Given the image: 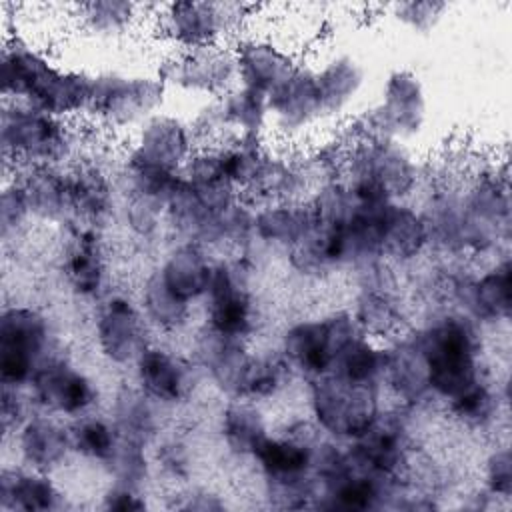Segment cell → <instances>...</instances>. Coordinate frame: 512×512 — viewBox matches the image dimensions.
<instances>
[{"instance_id": "f6af8a7d", "label": "cell", "mask_w": 512, "mask_h": 512, "mask_svg": "<svg viewBox=\"0 0 512 512\" xmlns=\"http://www.w3.org/2000/svg\"><path fill=\"white\" fill-rule=\"evenodd\" d=\"M450 12L448 2H436V0H410V2H396L388 6L390 18L404 30L416 36L432 34L440 22Z\"/></svg>"}, {"instance_id": "bcb514c9", "label": "cell", "mask_w": 512, "mask_h": 512, "mask_svg": "<svg viewBox=\"0 0 512 512\" xmlns=\"http://www.w3.org/2000/svg\"><path fill=\"white\" fill-rule=\"evenodd\" d=\"M32 220L18 176H6L0 192V236L4 242L16 240Z\"/></svg>"}, {"instance_id": "d6a6232c", "label": "cell", "mask_w": 512, "mask_h": 512, "mask_svg": "<svg viewBox=\"0 0 512 512\" xmlns=\"http://www.w3.org/2000/svg\"><path fill=\"white\" fill-rule=\"evenodd\" d=\"M74 200V228L100 224L114 212L116 180L96 162H78L68 168Z\"/></svg>"}, {"instance_id": "f546056e", "label": "cell", "mask_w": 512, "mask_h": 512, "mask_svg": "<svg viewBox=\"0 0 512 512\" xmlns=\"http://www.w3.org/2000/svg\"><path fill=\"white\" fill-rule=\"evenodd\" d=\"M18 176L32 220L46 224H74V200L68 168H24Z\"/></svg>"}, {"instance_id": "ba28073f", "label": "cell", "mask_w": 512, "mask_h": 512, "mask_svg": "<svg viewBox=\"0 0 512 512\" xmlns=\"http://www.w3.org/2000/svg\"><path fill=\"white\" fill-rule=\"evenodd\" d=\"M168 88L158 72H94L88 118L110 132L132 134L150 116L164 110Z\"/></svg>"}, {"instance_id": "d6986e66", "label": "cell", "mask_w": 512, "mask_h": 512, "mask_svg": "<svg viewBox=\"0 0 512 512\" xmlns=\"http://www.w3.org/2000/svg\"><path fill=\"white\" fill-rule=\"evenodd\" d=\"M266 98L270 132L284 142H296L326 122L312 64L300 62Z\"/></svg>"}, {"instance_id": "603a6c76", "label": "cell", "mask_w": 512, "mask_h": 512, "mask_svg": "<svg viewBox=\"0 0 512 512\" xmlns=\"http://www.w3.org/2000/svg\"><path fill=\"white\" fill-rule=\"evenodd\" d=\"M324 118L328 122L348 118L364 94L368 70L350 50H332L312 64Z\"/></svg>"}, {"instance_id": "d4e9b609", "label": "cell", "mask_w": 512, "mask_h": 512, "mask_svg": "<svg viewBox=\"0 0 512 512\" xmlns=\"http://www.w3.org/2000/svg\"><path fill=\"white\" fill-rule=\"evenodd\" d=\"M66 288L82 300H100L108 294L110 262L100 228L76 226L62 258Z\"/></svg>"}, {"instance_id": "8992f818", "label": "cell", "mask_w": 512, "mask_h": 512, "mask_svg": "<svg viewBox=\"0 0 512 512\" xmlns=\"http://www.w3.org/2000/svg\"><path fill=\"white\" fill-rule=\"evenodd\" d=\"M306 384L310 422L326 438L350 442L384 412L380 382H356L328 372Z\"/></svg>"}, {"instance_id": "cb8c5ba5", "label": "cell", "mask_w": 512, "mask_h": 512, "mask_svg": "<svg viewBox=\"0 0 512 512\" xmlns=\"http://www.w3.org/2000/svg\"><path fill=\"white\" fill-rule=\"evenodd\" d=\"M22 466L54 474L74 454L70 424L64 418L36 410L12 434Z\"/></svg>"}, {"instance_id": "30bf717a", "label": "cell", "mask_w": 512, "mask_h": 512, "mask_svg": "<svg viewBox=\"0 0 512 512\" xmlns=\"http://www.w3.org/2000/svg\"><path fill=\"white\" fill-rule=\"evenodd\" d=\"M50 318L28 304H8L0 312V384L28 388L36 370L52 356Z\"/></svg>"}, {"instance_id": "4dcf8cb0", "label": "cell", "mask_w": 512, "mask_h": 512, "mask_svg": "<svg viewBox=\"0 0 512 512\" xmlns=\"http://www.w3.org/2000/svg\"><path fill=\"white\" fill-rule=\"evenodd\" d=\"M214 262L216 260L210 258L206 246L196 242H178L166 252L156 272L174 296L194 306L204 300L208 292Z\"/></svg>"}, {"instance_id": "4316f807", "label": "cell", "mask_w": 512, "mask_h": 512, "mask_svg": "<svg viewBox=\"0 0 512 512\" xmlns=\"http://www.w3.org/2000/svg\"><path fill=\"white\" fill-rule=\"evenodd\" d=\"M382 388L408 410L432 398L426 364L412 332H400L398 336L386 340Z\"/></svg>"}, {"instance_id": "7dc6e473", "label": "cell", "mask_w": 512, "mask_h": 512, "mask_svg": "<svg viewBox=\"0 0 512 512\" xmlns=\"http://www.w3.org/2000/svg\"><path fill=\"white\" fill-rule=\"evenodd\" d=\"M152 464L172 480H186L192 472L190 444L182 436H166L156 442Z\"/></svg>"}, {"instance_id": "5b68a950", "label": "cell", "mask_w": 512, "mask_h": 512, "mask_svg": "<svg viewBox=\"0 0 512 512\" xmlns=\"http://www.w3.org/2000/svg\"><path fill=\"white\" fill-rule=\"evenodd\" d=\"M322 434L310 422L288 426L258 446L250 458L264 486V496L274 508H312L316 496L314 452Z\"/></svg>"}, {"instance_id": "836d02e7", "label": "cell", "mask_w": 512, "mask_h": 512, "mask_svg": "<svg viewBox=\"0 0 512 512\" xmlns=\"http://www.w3.org/2000/svg\"><path fill=\"white\" fill-rule=\"evenodd\" d=\"M314 222L308 200H266L252 212V238L268 248L288 250Z\"/></svg>"}, {"instance_id": "d590c367", "label": "cell", "mask_w": 512, "mask_h": 512, "mask_svg": "<svg viewBox=\"0 0 512 512\" xmlns=\"http://www.w3.org/2000/svg\"><path fill=\"white\" fill-rule=\"evenodd\" d=\"M80 32L96 44L126 40L142 20V6L122 0H96L74 6Z\"/></svg>"}, {"instance_id": "3957f363", "label": "cell", "mask_w": 512, "mask_h": 512, "mask_svg": "<svg viewBox=\"0 0 512 512\" xmlns=\"http://www.w3.org/2000/svg\"><path fill=\"white\" fill-rule=\"evenodd\" d=\"M340 156V178L362 200L412 202L424 182V168L410 144L354 136Z\"/></svg>"}, {"instance_id": "484cf974", "label": "cell", "mask_w": 512, "mask_h": 512, "mask_svg": "<svg viewBox=\"0 0 512 512\" xmlns=\"http://www.w3.org/2000/svg\"><path fill=\"white\" fill-rule=\"evenodd\" d=\"M388 264H378L362 274V286L352 304V316L360 330L374 340H390L404 328V306L386 280Z\"/></svg>"}, {"instance_id": "9c48e42d", "label": "cell", "mask_w": 512, "mask_h": 512, "mask_svg": "<svg viewBox=\"0 0 512 512\" xmlns=\"http://www.w3.org/2000/svg\"><path fill=\"white\" fill-rule=\"evenodd\" d=\"M428 122V92L412 68H394L386 74L378 102L356 118L354 136H376L410 144Z\"/></svg>"}, {"instance_id": "7bdbcfd3", "label": "cell", "mask_w": 512, "mask_h": 512, "mask_svg": "<svg viewBox=\"0 0 512 512\" xmlns=\"http://www.w3.org/2000/svg\"><path fill=\"white\" fill-rule=\"evenodd\" d=\"M382 368H384V344L360 332L340 350L330 372L356 382L382 384Z\"/></svg>"}, {"instance_id": "8d00e7d4", "label": "cell", "mask_w": 512, "mask_h": 512, "mask_svg": "<svg viewBox=\"0 0 512 512\" xmlns=\"http://www.w3.org/2000/svg\"><path fill=\"white\" fill-rule=\"evenodd\" d=\"M160 410L138 386H124L114 394L110 418L122 438L150 446L160 436Z\"/></svg>"}, {"instance_id": "e0dca14e", "label": "cell", "mask_w": 512, "mask_h": 512, "mask_svg": "<svg viewBox=\"0 0 512 512\" xmlns=\"http://www.w3.org/2000/svg\"><path fill=\"white\" fill-rule=\"evenodd\" d=\"M198 146L196 132L188 120L160 110L130 134L124 160L180 176Z\"/></svg>"}, {"instance_id": "7c38bea8", "label": "cell", "mask_w": 512, "mask_h": 512, "mask_svg": "<svg viewBox=\"0 0 512 512\" xmlns=\"http://www.w3.org/2000/svg\"><path fill=\"white\" fill-rule=\"evenodd\" d=\"M204 328L238 340H250L258 328V306L246 260H216L204 296Z\"/></svg>"}, {"instance_id": "5bb4252c", "label": "cell", "mask_w": 512, "mask_h": 512, "mask_svg": "<svg viewBox=\"0 0 512 512\" xmlns=\"http://www.w3.org/2000/svg\"><path fill=\"white\" fill-rule=\"evenodd\" d=\"M462 254H492L510 238V198L506 184L488 172L460 192Z\"/></svg>"}, {"instance_id": "83f0119b", "label": "cell", "mask_w": 512, "mask_h": 512, "mask_svg": "<svg viewBox=\"0 0 512 512\" xmlns=\"http://www.w3.org/2000/svg\"><path fill=\"white\" fill-rule=\"evenodd\" d=\"M382 262L404 266L416 262L430 248V236L422 212L412 202H386L378 222Z\"/></svg>"}, {"instance_id": "ffe728a7", "label": "cell", "mask_w": 512, "mask_h": 512, "mask_svg": "<svg viewBox=\"0 0 512 512\" xmlns=\"http://www.w3.org/2000/svg\"><path fill=\"white\" fill-rule=\"evenodd\" d=\"M134 386L160 408H178L198 388V364L160 344H150L134 362Z\"/></svg>"}, {"instance_id": "816d5d0a", "label": "cell", "mask_w": 512, "mask_h": 512, "mask_svg": "<svg viewBox=\"0 0 512 512\" xmlns=\"http://www.w3.org/2000/svg\"><path fill=\"white\" fill-rule=\"evenodd\" d=\"M172 508L186 510V512H214V510H226L228 504L224 496L210 488H188L178 494Z\"/></svg>"}, {"instance_id": "1f68e13d", "label": "cell", "mask_w": 512, "mask_h": 512, "mask_svg": "<svg viewBox=\"0 0 512 512\" xmlns=\"http://www.w3.org/2000/svg\"><path fill=\"white\" fill-rule=\"evenodd\" d=\"M66 494L52 474L28 466H4L0 472L2 512H52L66 506Z\"/></svg>"}, {"instance_id": "e575fe53", "label": "cell", "mask_w": 512, "mask_h": 512, "mask_svg": "<svg viewBox=\"0 0 512 512\" xmlns=\"http://www.w3.org/2000/svg\"><path fill=\"white\" fill-rule=\"evenodd\" d=\"M218 432L228 454L250 460L258 446L268 438L270 424L260 402L228 398L220 410Z\"/></svg>"}, {"instance_id": "ac0fdd59", "label": "cell", "mask_w": 512, "mask_h": 512, "mask_svg": "<svg viewBox=\"0 0 512 512\" xmlns=\"http://www.w3.org/2000/svg\"><path fill=\"white\" fill-rule=\"evenodd\" d=\"M408 408L388 412L384 410L378 420L358 438L344 442L352 462L384 480L402 482L410 468L412 438L406 418Z\"/></svg>"}, {"instance_id": "c3c4849f", "label": "cell", "mask_w": 512, "mask_h": 512, "mask_svg": "<svg viewBox=\"0 0 512 512\" xmlns=\"http://www.w3.org/2000/svg\"><path fill=\"white\" fill-rule=\"evenodd\" d=\"M484 478V492L488 498L496 500H510L512 496V454L510 448L496 446L484 458L482 468Z\"/></svg>"}, {"instance_id": "f1b7e54d", "label": "cell", "mask_w": 512, "mask_h": 512, "mask_svg": "<svg viewBox=\"0 0 512 512\" xmlns=\"http://www.w3.org/2000/svg\"><path fill=\"white\" fill-rule=\"evenodd\" d=\"M196 364L202 368L210 382L228 398H240L242 384L252 362L248 340L228 338L202 330L196 340Z\"/></svg>"}, {"instance_id": "b9f144b4", "label": "cell", "mask_w": 512, "mask_h": 512, "mask_svg": "<svg viewBox=\"0 0 512 512\" xmlns=\"http://www.w3.org/2000/svg\"><path fill=\"white\" fill-rule=\"evenodd\" d=\"M72 450L76 456L98 462L104 466L120 444V432L110 416H98L94 412L84 414L70 422Z\"/></svg>"}, {"instance_id": "f907efd6", "label": "cell", "mask_w": 512, "mask_h": 512, "mask_svg": "<svg viewBox=\"0 0 512 512\" xmlns=\"http://www.w3.org/2000/svg\"><path fill=\"white\" fill-rule=\"evenodd\" d=\"M100 508L116 512H142L150 508V502L144 490L110 482L100 496Z\"/></svg>"}, {"instance_id": "7402d4cb", "label": "cell", "mask_w": 512, "mask_h": 512, "mask_svg": "<svg viewBox=\"0 0 512 512\" xmlns=\"http://www.w3.org/2000/svg\"><path fill=\"white\" fill-rule=\"evenodd\" d=\"M238 84L268 96L300 64L298 56L268 34L246 32L234 44Z\"/></svg>"}, {"instance_id": "44dd1931", "label": "cell", "mask_w": 512, "mask_h": 512, "mask_svg": "<svg viewBox=\"0 0 512 512\" xmlns=\"http://www.w3.org/2000/svg\"><path fill=\"white\" fill-rule=\"evenodd\" d=\"M452 296L456 310L470 316L478 326H498L512 312V268L508 254L496 258L478 276L456 278Z\"/></svg>"}, {"instance_id": "52a82bcc", "label": "cell", "mask_w": 512, "mask_h": 512, "mask_svg": "<svg viewBox=\"0 0 512 512\" xmlns=\"http://www.w3.org/2000/svg\"><path fill=\"white\" fill-rule=\"evenodd\" d=\"M250 12L238 2H170L156 6L152 28L170 50L234 44L246 34Z\"/></svg>"}, {"instance_id": "7a4b0ae2", "label": "cell", "mask_w": 512, "mask_h": 512, "mask_svg": "<svg viewBox=\"0 0 512 512\" xmlns=\"http://www.w3.org/2000/svg\"><path fill=\"white\" fill-rule=\"evenodd\" d=\"M480 328L460 310H444L412 334L422 352L430 396L450 402L484 378Z\"/></svg>"}, {"instance_id": "6da1fadb", "label": "cell", "mask_w": 512, "mask_h": 512, "mask_svg": "<svg viewBox=\"0 0 512 512\" xmlns=\"http://www.w3.org/2000/svg\"><path fill=\"white\" fill-rule=\"evenodd\" d=\"M94 72L56 62L34 42L12 36L0 56L2 100L26 102L52 116L74 122L88 116Z\"/></svg>"}, {"instance_id": "4fadbf2b", "label": "cell", "mask_w": 512, "mask_h": 512, "mask_svg": "<svg viewBox=\"0 0 512 512\" xmlns=\"http://www.w3.org/2000/svg\"><path fill=\"white\" fill-rule=\"evenodd\" d=\"M158 76L168 92L194 98L218 100L238 84L236 54L232 44H210L190 50H170L160 66Z\"/></svg>"}, {"instance_id": "277c9868", "label": "cell", "mask_w": 512, "mask_h": 512, "mask_svg": "<svg viewBox=\"0 0 512 512\" xmlns=\"http://www.w3.org/2000/svg\"><path fill=\"white\" fill-rule=\"evenodd\" d=\"M0 144L4 168H66L78 154V132L70 120L26 102L2 100Z\"/></svg>"}, {"instance_id": "ee69618b", "label": "cell", "mask_w": 512, "mask_h": 512, "mask_svg": "<svg viewBox=\"0 0 512 512\" xmlns=\"http://www.w3.org/2000/svg\"><path fill=\"white\" fill-rule=\"evenodd\" d=\"M104 470L108 472L110 482L144 490L152 474V458L148 456V446L120 436V444L112 458L104 464Z\"/></svg>"}, {"instance_id": "f35d334b", "label": "cell", "mask_w": 512, "mask_h": 512, "mask_svg": "<svg viewBox=\"0 0 512 512\" xmlns=\"http://www.w3.org/2000/svg\"><path fill=\"white\" fill-rule=\"evenodd\" d=\"M138 304L152 330L162 334H178L192 320V306L174 296L152 270L140 288Z\"/></svg>"}, {"instance_id": "681fc988", "label": "cell", "mask_w": 512, "mask_h": 512, "mask_svg": "<svg viewBox=\"0 0 512 512\" xmlns=\"http://www.w3.org/2000/svg\"><path fill=\"white\" fill-rule=\"evenodd\" d=\"M26 388L2 386L0 394V426L4 438L12 436L20 424L30 416V396H26Z\"/></svg>"}, {"instance_id": "2e32d148", "label": "cell", "mask_w": 512, "mask_h": 512, "mask_svg": "<svg viewBox=\"0 0 512 512\" xmlns=\"http://www.w3.org/2000/svg\"><path fill=\"white\" fill-rule=\"evenodd\" d=\"M28 396L36 410L76 420L98 404V384L62 354H52L28 384Z\"/></svg>"}, {"instance_id": "74e56055", "label": "cell", "mask_w": 512, "mask_h": 512, "mask_svg": "<svg viewBox=\"0 0 512 512\" xmlns=\"http://www.w3.org/2000/svg\"><path fill=\"white\" fill-rule=\"evenodd\" d=\"M218 106L230 138L262 140L270 132L268 98L264 94L236 84L218 98Z\"/></svg>"}, {"instance_id": "9a60e30c", "label": "cell", "mask_w": 512, "mask_h": 512, "mask_svg": "<svg viewBox=\"0 0 512 512\" xmlns=\"http://www.w3.org/2000/svg\"><path fill=\"white\" fill-rule=\"evenodd\" d=\"M150 324L128 294L108 292L98 300L92 318V338L100 358L112 366H134L138 356L152 344Z\"/></svg>"}, {"instance_id": "8fae6325", "label": "cell", "mask_w": 512, "mask_h": 512, "mask_svg": "<svg viewBox=\"0 0 512 512\" xmlns=\"http://www.w3.org/2000/svg\"><path fill=\"white\" fill-rule=\"evenodd\" d=\"M360 332L350 310H334L286 326L278 352L294 374L308 382L328 374L340 350Z\"/></svg>"}, {"instance_id": "60d3db41", "label": "cell", "mask_w": 512, "mask_h": 512, "mask_svg": "<svg viewBox=\"0 0 512 512\" xmlns=\"http://www.w3.org/2000/svg\"><path fill=\"white\" fill-rule=\"evenodd\" d=\"M294 378V370L288 366L278 350L254 352L242 384L240 398H248L254 402L274 400L292 384Z\"/></svg>"}, {"instance_id": "ab89813d", "label": "cell", "mask_w": 512, "mask_h": 512, "mask_svg": "<svg viewBox=\"0 0 512 512\" xmlns=\"http://www.w3.org/2000/svg\"><path fill=\"white\" fill-rule=\"evenodd\" d=\"M506 402L508 394H502L484 376L482 380L472 384L468 390H464L444 406L456 424L478 432L490 428L496 422Z\"/></svg>"}]
</instances>
